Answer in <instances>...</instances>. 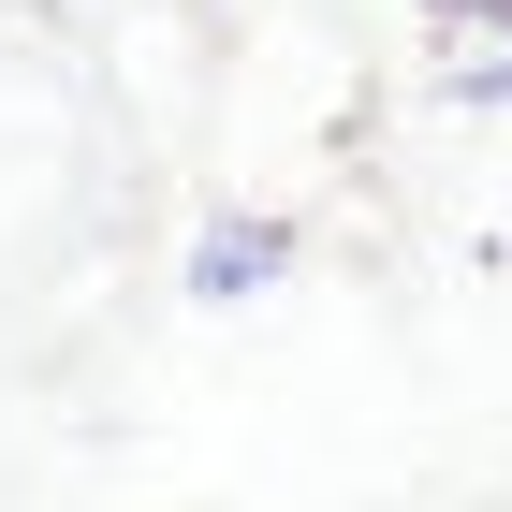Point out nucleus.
<instances>
[{
    "label": "nucleus",
    "mask_w": 512,
    "mask_h": 512,
    "mask_svg": "<svg viewBox=\"0 0 512 512\" xmlns=\"http://www.w3.org/2000/svg\"><path fill=\"white\" fill-rule=\"evenodd\" d=\"M439 15H512V0H439Z\"/></svg>",
    "instance_id": "obj_2"
},
{
    "label": "nucleus",
    "mask_w": 512,
    "mask_h": 512,
    "mask_svg": "<svg viewBox=\"0 0 512 512\" xmlns=\"http://www.w3.org/2000/svg\"><path fill=\"white\" fill-rule=\"evenodd\" d=\"M264 278H293V220H205L191 235V293L205 308H235V293H264Z\"/></svg>",
    "instance_id": "obj_1"
}]
</instances>
